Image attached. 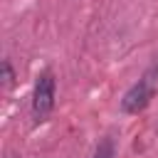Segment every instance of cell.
Masks as SVG:
<instances>
[{
    "label": "cell",
    "instance_id": "obj_1",
    "mask_svg": "<svg viewBox=\"0 0 158 158\" xmlns=\"http://www.w3.org/2000/svg\"><path fill=\"white\" fill-rule=\"evenodd\" d=\"M156 86H158V64H153L121 99V109L126 114H138L148 106V101L153 99L156 94Z\"/></svg>",
    "mask_w": 158,
    "mask_h": 158
},
{
    "label": "cell",
    "instance_id": "obj_2",
    "mask_svg": "<svg viewBox=\"0 0 158 158\" xmlns=\"http://www.w3.org/2000/svg\"><path fill=\"white\" fill-rule=\"evenodd\" d=\"M54 89H57V81H54V74L52 72H42L35 81V94H32V114L37 121H42L52 106H54Z\"/></svg>",
    "mask_w": 158,
    "mask_h": 158
},
{
    "label": "cell",
    "instance_id": "obj_3",
    "mask_svg": "<svg viewBox=\"0 0 158 158\" xmlns=\"http://www.w3.org/2000/svg\"><path fill=\"white\" fill-rule=\"evenodd\" d=\"M94 158H114V143H111L109 138H104V141L96 146V153H94Z\"/></svg>",
    "mask_w": 158,
    "mask_h": 158
},
{
    "label": "cell",
    "instance_id": "obj_4",
    "mask_svg": "<svg viewBox=\"0 0 158 158\" xmlns=\"http://www.w3.org/2000/svg\"><path fill=\"white\" fill-rule=\"evenodd\" d=\"M12 79H15V74H12V64L5 59V62H2V84H5V86H10V84H12Z\"/></svg>",
    "mask_w": 158,
    "mask_h": 158
}]
</instances>
